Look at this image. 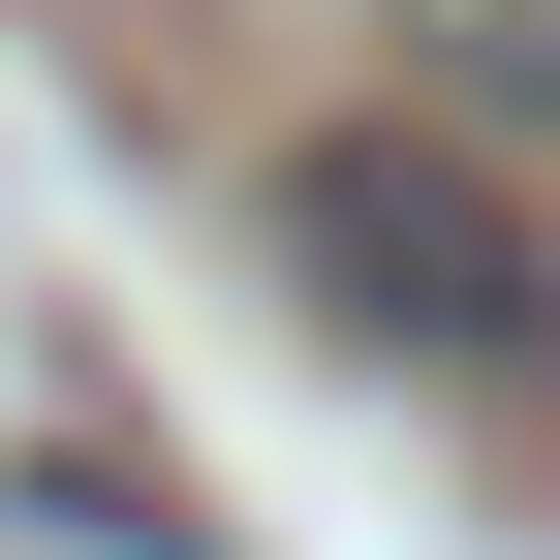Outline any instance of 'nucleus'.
<instances>
[{"label":"nucleus","instance_id":"obj_1","mask_svg":"<svg viewBox=\"0 0 560 560\" xmlns=\"http://www.w3.org/2000/svg\"><path fill=\"white\" fill-rule=\"evenodd\" d=\"M249 249L312 280V342L342 374H436V405H560V249H529V187H499V125H405V94H342V125H280V187H249Z\"/></svg>","mask_w":560,"mask_h":560},{"label":"nucleus","instance_id":"obj_2","mask_svg":"<svg viewBox=\"0 0 560 560\" xmlns=\"http://www.w3.org/2000/svg\"><path fill=\"white\" fill-rule=\"evenodd\" d=\"M374 62H405V125H560V0H374Z\"/></svg>","mask_w":560,"mask_h":560}]
</instances>
